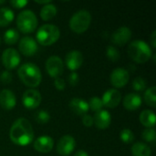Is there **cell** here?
I'll return each instance as SVG.
<instances>
[{
    "label": "cell",
    "mask_w": 156,
    "mask_h": 156,
    "mask_svg": "<svg viewBox=\"0 0 156 156\" xmlns=\"http://www.w3.org/2000/svg\"><path fill=\"white\" fill-rule=\"evenodd\" d=\"M54 86L58 90H64L66 87V82L62 78H56L54 80Z\"/></svg>",
    "instance_id": "d590c367"
},
{
    "label": "cell",
    "mask_w": 156,
    "mask_h": 156,
    "mask_svg": "<svg viewBox=\"0 0 156 156\" xmlns=\"http://www.w3.org/2000/svg\"><path fill=\"white\" fill-rule=\"evenodd\" d=\"M36 3L39 4V5H48V4H50L51 1L50 0H44V1H38V0H36L35 1Z\"/></svg>",
    "instance_id": "ab89813d"
},
{
    "label": "cell",
    "mask_w": 156,
    "mask_h": 156,
    "mask_svg": "<svg viewBox=\"0 0 156 156\" xmlns=\"http://www.w3.org/2000/svg\"><path fill=\"white\" fill-rule=\"evenodd\" d=\"M35 120L37 123L39 124H46L49 122L50 120V115L48 112L45 110H40L37 111L35 114Z\"/></svg>",
    "instance_id": "83f0119b"
},
{
    "label": "cell",
    "mask_w": 156,
    "mask_h": 156,
    "mask_svg": "<svg viewBox=\"0 0 156 156\" xmlns=\"http://www.w3.org/2000/svg\"><path fill=\"white\" fill-rule=\"evenodd\" d=\"M120 139L124 144H131L134 140V134L132 130L125 128L120 133Z\"/></svg>",
    "instance_id": "f546056e"
},
{
    "label": "cell",
    "mask_w": 156,
    "mask_h": 156,
    "mask_svg": "<svg viewBox=\"0 0 156 156\" xmlns=\"http://www.w3.org/2000/svg\"><path fill=\"white\" fill-rule=\"evenodd\" d=\"M15 17V14L12 9L8 7H0V27L8 26Z\"/></svg>",
    "instance_id": "cb8c5ba5"
},
{
    "label": "cell",
    "mask_w": 156,
    "mask_h": 156,
    "mask_svg": "<svg viewBox=\"0 0 156 156\" xmlns=\"http://www.w3.org/2000/svg\"><path fill=\"white\" fill-rule=\"evenodd\" d=\"M57 13H58L57 6L54 4L50 3L42 6V8L40 9V17L44 21H49L56 16Z\"/></svg>",
    "instance_id": "7402d4cb"
},
{
    "label": "cell",
    "mask_w": 156,
    "mask_h": 156,
    "mask_svg": "<svg viewBox=\"0 0 156 156\" xmlns=\"http://www.w3.org/2000/svg\"><path fill=\"white\" fill-rule=\"evenodd\" d=\"M123 107L130 112L138 110L142 105V97L138 93H129L123 99Z\"/></svg>",
    "instance_id": "ffe728a7"
},
{
    "label": "cell",
    "mask_w": 156,
    "mask_h": 156,
    "mask_svg": "<svg viewBox=\"0 0 156 156\" xmlns=\"http://www.w3.org/2000/svg\"><path fill=\"white\" fill-rule=\"evenodd\" d=\"M81 122L83 123L84 126L86 127H91L94 125V121H93V117L89 115V114H85L82 116V119H81Z\"/></svg>",
    "instance_id": "e575fe53"
},
{
    "label": "cell",
    "mask_w": 156,
    "mask_h": 156,
    "mask_svg": "<svg viewBox=\"0 0 156 156\" xmlns=\"http://www.w3.org/2000/svg\"><path fill=\"white\" fill-rule=\"evenodd\" d=\"M18 77L22 83L29 88H36L41 83L42 74L39 68L31 62L25 63L18 68Z\"/></svg>",
    "instance_id": "7a4b0ae2"
},
{
    "label": "cell",
    "mask_w": 156,
    "mask_h": 156,
    "mask_svg": "<svg viewBox=\"0 0 156 156\" xmlns=\"http://www.w3.org/2000/svg\"><path fill=\"white\" fill-rule=\"evenodd\" d=\"M16 104V98L15 93L7 89L0 91V106L5 111H11Z\"/></svg>",
    "instance_id": "e0dca14e"
},
{
    "label": "cell",
    "mask_w": 156,
    "mask_h": 156,
    "mask_svg": "<svg viewBox=\"0 0 156 156\" xmlns=\"http://www.w3.org/2000/svg\"><path fill=\"white\" fill-rule=\"evenodd\" d=\"M132 86H133V89L135 91H143L146 88V81H145V80L144 78L137 77L133 80Z\"/></svg>",
    "instance_id": "1f68e13d"
},
{
    "label": "cell",
    "mask_w": 156,
    "mask_h": 156,
    "mask_svg": "<svg viewBox=\"0 0 156 156\" xmlns=\"http://www.w3.org/2000/svg\"><path fill=\"white\" fill-rule=\"evenodd\" d=\"M5 1H4V0L0 1V5H3V4H5Z\"/></svg>",
    "instance_id": "60d3db41"
},
{
    "label": "cell",
    "mask_w": 156,
    "mask_h": 156,
    "mask_svg": "<svg viewBox=\"0 0 156 156\" xmlns=\"http://www.w3.org/2000/svg\"><path fill=\"white\" fill-rule=\"evenodd\" d=\"M132 37V31L127 27H121L117 28L112 35V42L116 46H125Z\"/></svg>",
    "instance_id": "4fadbf2b"
},
{
    "label": "cell",
    "mask_w": 156,
    "mask_h": 156,
    "mask_svg": "<svg viewBox=\"0 0 156 156\" xmlns=\"http://www.w3.org/2000/svg\"><path fill=\"white\" fill-rule=\"evenodd\" d=\"M121 100H122V94L116 89H110L106 90L101 98L103 106L110 109L116 108L120 104Z\"/></svg>",
    "instance_id": "5bb4252c"
},
{
    "label": "cell",
    "mask_w": 156,
    "mask_h": 156,
    "mask_svg": "<svg viewBox=\"0 0 156 156\" xmlns=\"http://www.w3.org/2000/svg\"><path fill=\"white\" fill-rule=\"evenodd\" d=\"M91 23V15L88 10L82 9L74 13L69 20L70 29L77 33L81 34L88 30Z\"/></svg>",
    "instance_id": "5b68a950"
},
{
    "label": "cell",
    "mask_w": 156,
    "mask_h": 156,
    "mask_svg": "<svg viewBox=\"0 0 156 156\" xmlns=\"http://www.w3.org/2000/svg\"><path fill=\"white\" fill-rule=\"evenodd\" d=\"M46 70L51 78H58L64 70L62 59L58 56H50L46 61Z\"/></svg>",
    "instance_id": "30bf717a"
},
{
    "label": "cell",
    "mask_w": 156,
    "mask_h": 156,
    "mask_svg": "<svg viewBox=\"0 0 156 156\" xmlns=\"http://www.w3.org/2000/svg\"><path fill=\"white\" fill-rule=\"evenodd\" d=\"M37 42L29 36L23 37L18 44L19 51L26 57L34 56L37 51Z\"/></svg>",
    "instance_id": "7c38bea8"
},
{
    "label": "cell",
    "mask_w": 156,
    "mask_h": 156,
    "mask_svg": "<svg viewBox=\"0 0 156 156\" xmlns=\"http://www.w3.org/2000/svg\"><path fill=\"white\" fill-rule=\"evenodd\" d=\"M10 140L18 146H27L34 139L33 127L28 120L19 118L14 122L9 131Z\"/></svg>",
    "instance_id": "6da1fadb"
},
{
    "label": "cell",
    "mask_w": 156,
    "mask_h": 156,
    "mask_svg": "<svg viewBox=\"0 0 156 156\" xmlns=\"http://www.w3.org/2000/svg\"><path fill=\"white\" fill-rule=\"evenodd\" d=\"M18 39L19 33L15 28H9L4 34V41L6 45H15Z\"/></svg>",
    "instance_id": "484cf974"
},
{
    "label": "cell",
    "mask_w": 156,
    "mask_h": 156,
    "mask_svg": "<svg viewBox=\"0 0 156 156\" xmlns=\"http://www.w3.org/2000/svg\"><path fill=\"white\" fill-rule=\"evenodd\" d=\"M20 55L15 48H6L2 54V63L7 70L16 69L20 63Z\"/></svg>",
    "instance_id": "ba28073f"
},
{
    "label": "cell",
    "mask_w": 156,
    "mask_h": 156,
    "mask_svg": "<svg viewBox=\"0 0 156 156\" xmlns=\"http://www.w3.org/2000/svg\"><path fill=\"white\" fill-rule=\"evenodd\" d=\"M130 80V74L127 69L123 68H117L113 69L110 75L111 84L117 89L123 88Z\"/></svg>",
    "instance_id": "9c48e42d"
},
{
    "label": "cell",
    "mask_w": 156,
    "mask_h": 156,
    "mask_svg": "<svg viewBox=\"0 0 156 156\" xmlns=\"http://www.w3.org/2000/svg\"><path fill=\"white\" fill-rule=\"evenodd\" d=\"M73 156H89V154H88V153H87L86 151L79 150V151H77V152L74 154V155Z\"/></svg>",
    "instance_id": "f35d334b"
},
{
    "label": "cell",
    "mask_w": 156,
    "mask_h": 156,
    "mask_svg": "<svg viewBox=\"0 0 156 156\" xmlns=\"http://www.w3.org/2000/svg\"><path fill=\"white\" fill-rule=\"evenodd\" d=\"M27 4H28V2L27 0H13V1H10V5L13 7L18 8V9L25 7Z\"/></svg>",
    "instance_id": "8d00e7d4"
},
{
    "label": "cell",
    "mask_w": 156,
    "mask_h": 156,
    "mask_svg": "<svg viewBox=\"0 0 156 156\" xmlns=\"http://www.w3.org/2000/svg\"><path fill=\"white\" fill-rule=\"evenodd\" d=\"M13 75L9 70H5L0 74V80L3 84H9L12 82Z\"/></svg>",
    "instance_id": "d6a6232c"
},
{
    "label": "cell",
    "mask_w": 156,
    "mask_h": 156,
    "mask_svg": "<svg viewBox=\"0 0 156 156\" xmlns=\"http://www.w3.org/2000/svg\"><path fill=\"white\" fill-rule=\"evenodd\" d=\"M60 37L59 28L53 24H45L37 31V41L42 46H51L56 43Z\"/></svg>",
    "instance_id": "277c9868"
},
{
    "label": "cell",
    "mask_w": 156,
    "mask_h": 156,
    "mask_svg": "<svg viewBox=\"0 0 156 156\" xmlns=\"http://www.w3.org/2000/svg\"><path fill=\"white\" fill-rule=\"evenodd\" d=\"M89 103V108L94 112H100L102 110L103 108V103H102V101L101 98L99 97H92L90 99V101H88Z\"/></svg>",
    "instance_id": "4316f807"
},
{
    "label": "cell",
    "mask_w": 156,
    "mask_h": 156,
    "mask_svg": "<svg viewBox=\"0 0 156 156\" xmlns=\"http://www.w3.org/2000/svg\"><path fill=\"white\" fill-rule=\"evenodd\" d=\"M65 63L67 68L71 70L75 71L79 69L82 63H83V55L79 50H71L69 53H67L65 58Z\"/></svg>",
    "instance_id": "9a60e30c"
},
{
    "label": "cell",
    "mask_w": 156,
    "mask_h": 156,
    "mask_svg": "<svg viewBox=\"0 0 156 156\" xmlns=\"http://www.w3.org/2000/svg\"><path fill=\"white\" fill-rule=\"evenodd\" d=\"M151 45L154 48H156V31L154 30L151 35Z\"/></svg>",
    "instance_id": "74e56055"
},
{
    "label": "cell",
    "mask_w": 156,
    "mask_h": 156,
    "mask_svg": "<svg viewBox=\"0 0 156 156\" xmlns=\"http://www.w3.org/2000/svg\"><path fill=\"white\" fill-rule=\"evenodd\" d=\"M129 57L137 63H145L152 58L153 51L149 44L144 40H133L128 46Z\"/></svg>",
    "instance_id": "3957f363"
},
{
    "label": "cell",
    "mask_w": 156,
    "mask_h": 156,
    "mask_svg": "<svg viewBox=\"0 0 156 156\" xmlns=\"http://www.w3.org/2000/svg\"><path fill=\"white\" fill-rule=\"evenodd\" d=\"M68 81L70 84V86L74 87L77 86L79 84L80 81V76L77 72L75 71H71L69 75H68Z\"/></svg>",
    "instance_id": "836d02e7"
},
{
    "label": "cell",
    "mask_w": 156,
    "mask_h": 156,
    "mask_svg": "<svg viewBox=\"0 0 156 156\" xmlns=\"http://www.w3.org/2000/svg\"><path fill=\"white\" fill-rule=\"evenodd\" d=\"M17 28L24 34H29L35 31L37 27V18L35 13L29 9L23 10L16 17Z\"/></svg>",
    "instance_id": "8992f818"
},
{
    "label": "cell",
    "mask_w": 156,
    "mask_h": 156,
    "mask_svg": "<svg viewBox=\"0 0 156 156\" xmlns=\"http://www.w3.org/2000/svg\"><path fill=\"white\" fill-rule=\"evenodd\" d=\"M140 122L146 128H154L155 126V114L151 110H144L140 113Z\"/></svg>",
    "instance_id": "44dd1931"
},
{
    "label": "cell",
    "mask_w": 156,
    "mask_h": 156,
    "mask_svg": "<svg viewBox=\"0 0 156 156\" xmlns=\"http://www.w3.org/2000/svg\"><path fill=\"white\" fill-rule=\"evenodd\" d=\"M42 98L38 90L35 89L27 90L22 96V104L27 110H35L41 103Z\"/></svg>",
    "instance_id": "52a82bcc"
},
{
    "label": "cell",
    "mask_w": 156,
    "mask_h": 156,
    "mask_svg": "<svg viewBox=\"0 0 156 156\" xmlns=\"http://www.w3.org/2000/svg\"><path fill=\"white\" fill-rule=\"evenodd\" d=\"M0 42H1V38H0Z\"/></svg>",
    "instance_id": "b9f144b4"
},
{
    "label": "cell",
    "mask_w": 156,
    "mask_h": 156,
    "mask_svg": "<svg viewBox=\"0 0 156 156\" xmlns=\"http://www.w3.org/2000/svg\"><path fill=\"white\" fill-rule=\"evenodd\" d=\"M142 137L145 142L154 144L156 141V133L154 128H146L143 132Z\"/></svg>",
    "instance_id": "4dcf8cb0"
},
{
    "label": "cell",
    "mask_w": 156,
    "mask_h": 156,
    "mask_svg": "<svg viewBox=\"0 0 156 156\" xmlns=\"http://www.w3.org/2000/svg\"><path fill=\"white\" fill-rule=\"evenodd\" d=\"M144 100L145 101V103L150 106L154 108L156 106V87L155 86H152L150 88H148L144 95Z\"/></svg>",
    "instance_id": "d4e9b609"
},
{
    "label": "cell",
    "mask_w": 156,
    "mask_h": 156,
    "mask_svg": "<svg viewBox=\"0 0 156 156\" xmlns=\"http://www.w3.org/2000/svg\"><path fill=\"white\" fill-rule=\"evenodd\" d=\"M34 149L41 154H48L49 153L54 146V140L52 137L48 135H42L37 137L34 144H33Z\"/></svg>",
    "instance_id": "2e32d148"
},
{
    "label": "cell",
    "mask_w": 156,
    "mask_h": 156,
    "mask_svg": "<svg viewBox=\"0 0 156 156\" xmlns=\"http://www.w3.org/2000/svg\"><path fill=\"white\" fill-rule=\"evenodd\" d=\"M132 154L133 156H151V148L144 143H135L132 146Z\"/></svg>",
    "instance_id": "603a6c76"
},
{
    "label": "cell",
    "mask_w": 156,
    "mask_h": 156,
    "mask_svg": "<svg viewBox=\"0 0 156 156\" xmlns=\"http://www.w3.org/2000/svg\"><path fill=\"white\" fill-rule=\"evenodd\" d=\"M69 106L72 112H74L75 114L81 116V117L83 115L87 114V112L90 111L88 101H86L85 100L80 99V98H73L69 101Z\"/></svg>",
    "instance_id": "d6986e66"
},
{
    "label": "cell",
    "mask_w": 156,
    "mask_h": 156,
    "mask_svg": "<svg viewBox=\"0 0 156 156\" xmlns=\"http://www.w3.org/2000/svg\"><path fill=\"white\" fill-rule=\"evenodd\" d=\"M93 121L96 128L100 130H105L111 125L112 116L108 111L101 110L100 112H95V115L93 116Z\"/></svg>",
    "instance_id": "ac0fdd59"
},
{
    "label": "cell",
    "mask_w": 156,
    "mask_h": 156,
    "mask_svg": "<svg viewBox=\"0 0 156 156\" xmlns=\"http://www.w3.org/2000/svg\"><path fill=\"white\" fill-rule=\"evenodd\" d=\"M106 56L112 62L118 61L120 57H121L119 50L114 46H112V45L107 47V48H106Z\"/></svg>",
    "instance_id": "f1b7e54d"
},
{
    "label": "cell",
    "mask_w": 156,
    "mask_h": 156,
    "mask_svg": "<svg viewBox=\"0 0 156 156\" xmlns=\"http://www.w3.org/2000/svg\"><path fill=\"white\" fill-rule=\"evenodd\" d=\"M76 147V141L71 135L62 136L57 144V152L59 155L69 156L73 153Z\"/></svg>",
    "instance_id": "8fae6325"
}]
</instances>
